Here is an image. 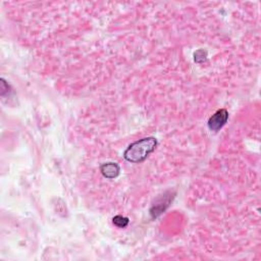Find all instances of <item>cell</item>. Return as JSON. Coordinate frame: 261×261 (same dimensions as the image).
<instances>
[{"label": "cell", "instance_id": "6da1fadb", "mask_svg": "<svg viewBox=\"0 0 261 261\" xmlns=\"http://www.w3.org/2000/svg\"><path fill=\"white\" fill-rule=\"evenodd\" d=\"M157 140L154 137H147L129 145L124 157L128 162L140 163L144 161L157 147Z\"/></svg>", "mask_w": 261, "mask_h": 261}, {"label": "cell", "instance_id": "7a4b0ae2", "mask_svg": "<svg viewBox=\"0 0 261 261\" xmlns=\"http://www.w3.org/2000/svg\"><path fill=\"white\" fill-rule=\"evenodd\" d=\"M173 197H175V196H173V194H171V193H166V194H163L162 196H160V197L155 201V203L152 205V207L150 209L151 216L153 217V219H156V217H158L163 211H165L168 207V205L172 201Z\"/></svg>", "mask_w": 261, "mask_h": 261}, {"label": "cell", "instance_id": "3957f363", "mask_svg": "<svg viewBox=\"0 0 261 261\" xmlns=\"http://www.w3.org/2000/svg\"><path fill=\"white\" fill-rule=\"evenodd\" d=\"M228 119V112L224 108L223 110L217 111L214 114L210 116L208 119V128L210 130H213V132H217L220 130L227 122Z\"/></svg>", "mask_w": 261, "mask_h": 261}, {"label": "cell", "instance_id": "277c9868", "mask_svg": "<svg viewBox=\"0 0 261 261\" xmlns=\"http://www.w3.org/2000/svg\"><path fill=\"white\" fill-rule=\"evenodd\" d=\"M100 171L104 178L112 180L119 175L121 168H119L118 165H116L115 162H107L103 163L100 167Z\"/></svg>", "mask_w": 261, "mask_h": 261}, {"label": "cell", "instance_id": "5b68a950", "mask_svg": "<svg viewBox=\"0 0 261 261\" xmlns=\"http://www.w3.org/2000/svg\"><path fill=\"white\" fill-rule=\"evenodd\" d=\"M112 222H113V224L117 227H121V228L126 227L129 224V223H130L128 217H125V216H122V215H116V216H114L113 219H112Z\"/></svg>", "mask_w": 261, "mask_h": 261}, {"label": "cell", "instance_id": "8992f818", "mask_svg": "<svg viewBox=\"0 0 261 261\" xmlns=\"http://www.w3.org/2000/svg\"><path fill=\"white\" fill-rule=\"evenodd\" d=\"M206 56H207V53H206V51H204L202 49H200L198 51H196L195 54H194L195 61L198 62V63L204 62L206 60Z\"/></svg>", "mask_w": 261, "mask_h": 261}]
</instances>
